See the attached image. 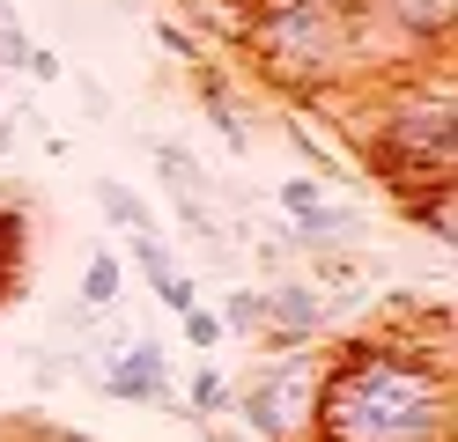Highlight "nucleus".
I'll list each match as a JSON object with an SVG mask.
<instances>
[{"instance_id": "obj_1", "label": "nucleus", "mask_w": 458, "mask_h": 442, "mask_svg": "<svg viewBox=\"0 0 458 442\" xmlns=\"http://www.w3.org/2000/svg\"><path fill=\"white\" fill-rule=\"evenodd\" d=\"M451 354L369 332L318 354V413L310 442H451Z\"/></svg>"}, {"instance_id": "obj_2", "label": "nucleus", "mask_w": 458, "mask_h": 442, "mask_svg": "<svg viewBox=\"0 0 458 442\" xmlns=\"http://www.w3.org/2000/svg\"><path fill=\"white\" fill-rule=\"evenodd\" d=\"M237 52L296 104L340 96L348 81H362L355 0H259L237 22Z\"/></svg>"}, {"instance_id": "obj_3", "label": "nucleus", "mask_w": 458, "mask_h": 442, "mask_svg": "<svg viewBox=\"0 0 458 442\" xmlns=\"http://www.w3.org/2000/svg\"><path fill=\"white\" fill-rule=\"evenodd\" d=\"M451 96H458L451 67H437V59L385 88L377 126H369V170L399 199L428 192V185H451V163H458V104Z\"/></svg>"}, {"instance_id": "obj_4", "label": "nucleus", "mask_w": 458, "mask_h": 442, "mask_svg": "<svg viewBox=\"0 0 458 442\" xmlns=\"http://www.w3.org/2000/svg\"><path fill=\"white\" fill-rule=\"evenodd\" d=\"M229 405L244 413V428L259 442H310V413H318V346L274 354L244 391H229Z\"/></svg>"}, {"instance_id": "obj_5", "label": "nucleus", "mask_w": 458, "mask_h": 442, "mask_svg": "<svg viewBox=\"0 0 458 442\" xmlns=\"http://www.w3.org/2000/svg\"><path fill=\"white\" fill-rule=\"evenodd\" d=\"M274 206L289 214V244L318 251V258L362 244V214H355L348 199L326 192V177H281V185H274Z\"/></svg>"}, {"instance_id": "obj_6", "label": "nucleus", "mask_w": 458, "mask_h": 442, "mask_svg": "<svg viewBox=\"0 0 458 442\" xmlns=\"http://www.w3.org/2000/svg\"><path fill=\"white\" fill-rule=\"evenodd\" d=\"M97 391L104 398H119V405H170L178 413V391H170V362H163V339H111V362L97 376Z\"/></svg>"}, {"instance_id": "obj_7", "label": "nucleus", "mask_w": 458, "mask_h": 442, "mask_svg": "<svg viewBox=\"0 0 458 442\" xmlns=\"http://www.w3.org/2000/svg\"><path fill=\"white\" fill-rule=\"evenodd\" d=\"M89 199H97V214L119 229V236H140V229H156V214H148V199H140L133 185H119V177H97L89 185Z\"/></svg>"}, {"instance_id": "obj_8", "label": "nucleus", "mask_w": 458, "mask_h": 442, "mask_svg": "<svg viewBox=\"0 0 458 442\" xmlns=\"http://www.w3.org/2000/svg\"><path fill=\"white\" fill-rule=\"evenodd\" d=\"M22 251H30V214L0 199V303H15V280H22Z\"/></svg>"}, {"instance_id": "obj_9", "label": "nucleus", "mask_w": 458, "mask_h": 442, "mask_svg": "<svg viewBox=\"0 0 458 442\" xmlns=\"http://www.w3.org/2000/svg\"><path fill=\"white\" fill-rule=\"evenodd\" d=\"M119 273H126V258L119 251H89V265H81V295H74V303L81 310H111V303H119Z\"/></svg>"}, {"instance_id": "obj_10", "label": "nucleus", "mask_w": 458, "mask_h": 442, "mask_svg": "<svg viewBox=\"0 0 458 442\" xmlns=\"http://www.w3.org/2000/svg\"><path fill=\"white\" fill-rule=\"evenodd\" d=\"M407 214L421 236H437V244L451 251V185H428V192H407Z\"/></svg>"}, {"instance_id": "obj_11", "label": "nucleus", "mask_w": 458, "mask_h": 442, "mask_svg": "<svg viewBox=\"0 0 458 442\" xmlns=\"http://www.w3.org/2000/svg\"><path fill=\"white\" fill-rule=\"evenodd\" d=\"M185 413L192 421H215V413H229V376L215 362H199V376L185 383Z\"/></svg>"}, {"instance_id": "obj_12", "label": "nucleus", "mask_w": 458, "mask_h": 442, "mask_svg": "<svg viewBox=\"0 0 458 442\" xmlns=\"http://www.w3.org/2000/svg\"><path fill=\"white\" fill-rule=\"evenodd\" d=\"M215 317H222V332H229V339H259V324H267V310H259V288H237V295H229V303H222Z\"/></svg>"}, {"instance_id": "obj_13", "label": "nucleus", "mask_w": 458, "mask_h": 442, "mask_svg": "<svg viewBox=\"0 0 458 442\" xmlns=\"http://www.w3.org/2000/svg\"><path fill=\"white\" fill-rule=\"evenodd\" d=\"M126 258L148 273V288L163 280V273H178V258H170V244H163V229H140V236H126Z\"/></svg>"}, {"instance_id": "obj_14", "label": "nucleus", "mask_w": 458, "mask_h": 442, "mask_svg": "<svg viewBox=\"0 0 458 442\" xmlns=\"http://www.w3.org/2000/svg\"><path fill=\"white\" fill-rule=\"evenodd\" d=\"M178 324H185V339H192V346H199V362H208V354H215V346H222V339H229V332H222V317H215V310H208V303H192V310H185V317H178Z\"/></svg>"}, {"instance_id": "obj_15", "label": "nucleus", "mask_w": 458, "mask_h": 442, "mask_svg": "<svg viewBox=\"0 0 458 442\" xmlns=\"http://www.w3.org/2000/svg\"><path fill=\"white\" fill-rule=\"evenodd\" d=\"M156 303L185 317V310L199 303V280H192V273H185V265H178V273H163V280H156Z\"/></svg>"}, {"instance_id": "obj_16", "label": "nucleus", "mask_w": 458, "mask_h": 442, "mask_svg": "<svg viewBox=\"0 0 458 442\" xmlns=\"http://www.w3.org/2000/svg\"><path fill=\"white\" fill-rule=\"evenodd\" d=\"M156 38L170 45V59H185V67H208V45H199L185 22H156Z\"/></svg>"}, {"instance_id": "obj_17", "label": "nucleus", "mask_w": 458, "mask_h": 442, "mask_svg": "<svg viewBox=\"0 0 458 442\" xmlns=\"http://www.w3.org/2000/svg\"><path fill=\"white\" fill-rule=\"evenodd\" d=\"M22 74H30V81H45V88H52V81H60L67 67H60V52H52V45H30V59H22Z\"/></svg>"}, {"instance_id": "obj_18", "label": "nucleus", "mask_w": 458, "mask_h": 442, "mask_svg": "<svg viewBox=\"0 0 458 442\" xmlns=\"http://www.w3.org/2000/svg\"><path fill=\"white\" fill-rule=\"evenodd\" d=\"M81 111H89V118H111V96H104V81H89V74H81Z\"/></svg>"}, {"instance_id": "obj_19", "label": "nucleus", "mask_w": 458, "mask_h": 442, "mask_svg": "<svg viewBox=\"0 0 458 442\" xmlns=\"http://www.w3.org/2000/svg\"><path fill=\"white\" fill-rule=\"evenodd\" d=\"M8 155H15V118H0V170H8Z\"/></svg>"}, {"instance_id": "obj_20", "label": "nucleus", "mask_w": 458, "mask_h": 442, "mask_svg": "<svg viewBox=\"0 0 458 442\" xmlns=\"http://www.w3.org/2000/svg\"><path fill=\"white\" fill-rule=\"evenodd\" d=\"M237 8H259V0H237Z\"/></svg>"}, {"instance_id": "obj_21", "label": "nucleus", "mask_w": 458, "mask_h": 442, "mask_svg": "<svg viewBox=\"0 0 458 442\" xmlns=\"http://www.w3.org/2000/svg\"><path fill=\"white\" fill-rule=\"evenodd\" d=\"M215 442H237V435H215Z\"/></svg>"}]
</instances>
